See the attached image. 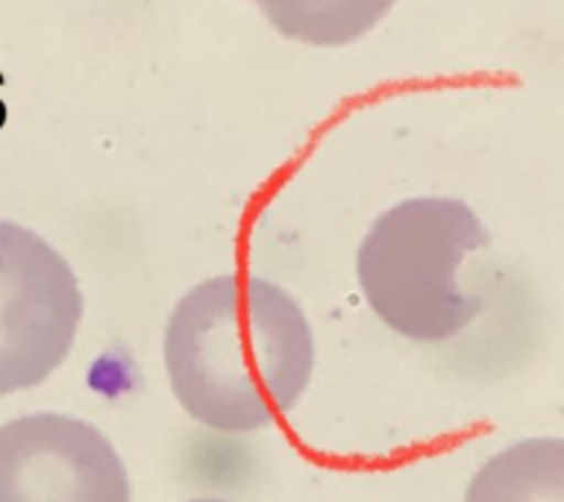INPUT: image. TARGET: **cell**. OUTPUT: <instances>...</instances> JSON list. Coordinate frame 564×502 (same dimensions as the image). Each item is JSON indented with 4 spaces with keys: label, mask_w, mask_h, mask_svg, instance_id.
Returning a JSON list of instances; mask_svg holds the SVG:
<instances>
[{
    "label": "cell",
    "mask_w": 564,
    "mask_h": 502,
    "mask_svg": "<svg viewBox=\"0 0 564 502\" xmlns=\"http://www.w3.org/2000/svg\"><path fill=\"white\" fill-rule=\"evenodd\" d=\"M491 244L476 211L453 197H414L373 220L359 247V285L377 317L412 341H447L482 312L462 288L467 255Z\"/></svg>",
    "instance_id": "2"
},
{
    "label": "cell",
    "mask_w": 564,
    "mask_h": 502,
    "mask_svg": "<svg viewBox=\"0 0 564 502\" xmlns=\"http://www.w3.org/2000/svg\"><path fill=\"white\" fill-rule=\"evenodd\" d=\"M465 502H564V444L532 438L488 458Z\"/></svg>",
    "instance_id": "5"
},
{
    "label": "cell",
    "mask_w": 564,
    "mask_h": 502,
    "mask_svg": "<svg viewBox=\"0 0 564 502\" xmlns=\"http://www.w3.org/2000/svg\"><path fill=\"white\" fill-rule=\"evenodd\" d=\"M276 33L312 47H344L388 15L397 0H250Z\"/></svg>",
    "instance_id": "6"
},
{
    "label": "cell",
    "mask_w": 564,
    "mask_h": 502,
    "mask_svg": "<svg viewBox=\"0 0 564 502\" xmlns=\"http://www.w3.org/2000/svg\"><path fill=\"white\" fill-rule=\"evenodd\" d=\"M192 502H224V500H192Z\"/></svg>",
    "instance_id": "7"
},
{
    "label": "cell",
    "mask_w": 564,
    "mask_h": 502,
    "mask_svg": "<svg viewBox=\"0 0 564 502\" xmlns=\"http://www.w3.org/2000/svg\"><path fill=\"white\" fill-rule=\"evenodd\" d=\"M0 502H130V476L91 423L26 414L0 426Z\"/></svg>",
    "instance_id": "4"
},
{
    "label": "cell",
    "mask_w": 564,
    "mask_h": 502,
    "mask_svg": "<svg viewBox=\"0 0 564 502\" xmlns=\"http://www.w3.org/2000/svg\"><path fill=\"white\" fill-rule=\"evenodd\" d=\"M83 320L70 264L33 229L0 220V396L42 385Z\"/></svg>",
    "instance_id": "3"
},
{
    "label": "cell",
    "mask_w": 564,
    "mask_h": 502,
    "mask_svg": "<svg viewBox=\"0 0 564 502\" xmlns=\"http://www.w3.org/2000/svg\"><path fill=\"white\" fill-rule=\"evenodd\" d=\"M162 350L180 405L218 432H256L280 421L315 368L303 308L273 282L247 273L188 291L171 312Z\"/></svg>",
    "instance_id": "1"
}]
</instances>
